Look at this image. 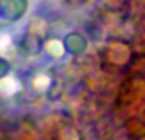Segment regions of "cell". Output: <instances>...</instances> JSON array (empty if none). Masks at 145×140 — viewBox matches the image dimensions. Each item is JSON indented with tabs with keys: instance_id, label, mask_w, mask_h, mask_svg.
Wrapping results in <instances>:
<instances>
[{
	"instance_id": "2",
	"label": "cell",
	"mask_w": 145,
	"mask_h": 140,
	"mask_svg": "<svg viewBox=\"0 0 145 140\" xmlns=\"http://www.w3.org/2000/svg\"><path fill=\"white\" fill-rule=\"evenodd\" d=\"M66 46L71 53H81L85 50L86 41L80 33H69L66 39Z\"/></svg>"
},
{
	"instance_id": "1",
	"label": "cell",
	"mask_w": 145,
	"mask_h": 140,
	"mask_svg": "<svg viewBox=\"0 0 145 140\" xmlns=\"http://www.w3.org/2000/svg\"><path fill=\"white\" fill-rule=\"evenodd\" d=\"M26 1L25 0H5L1 7L3 16L7 18L16 19L22 16V13L26 10Z\"/></svg>"
},
{
	"instance_id": "3",
	"label": "cell",
	"mask_w": 145,
	"mask_h": 140,
	"mask_svg": "<svg viewBox=\"0 0 145 140\" xmlns=\"http://www.w3.org/2000/svg\"><path fill=\"white\" fill-rule=\"evenodd\" d=\"M8 71H9L8 63H7L4 59H0V79L5 76V75L8 73Z\"/></svg>"
}]
</instances>
